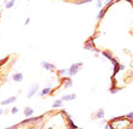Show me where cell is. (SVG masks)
<instances>
[{
    "label": "cell",
    "instance_id": "cell-10",
    "mask_svg": "<svg viewBox=\"0 0 133 129\" xmlns=\"http://www.w3.org/2000/svg\"><path fill=\"white\" fill-rule=\"evenodd\" d=\"M103 116H104V111H103V110H100L97 112V115H96V117H97V118H103Z\"/></svg>",
    "mask_w": 133,
    "mask_h": 129
},
{
    "label": "cell",
    "instance_id": "cell-7",
    "mask_svg": "<svg viewBox=\"0 0 133 129\" xmlns=\"http://www.w3.org/2000/svg\"><path fill=\"white\" fill-rule=\"evenodd\" d=\"M16 100V97H12V98H10L7 100H4V102H1V105H6V104H10V103H13Z\"/></svg>",
    "mask_w": 133,
    "mask_h": 129
},
{
    "label": "cell",
    "instance_id": "cell-16",
    "mask_svg": "<svg viewBox=\"0 0 133 129\" xmlns=\"http://www.w3.org/2000/svg\"><path fill=\"white\" fill-rule=\"evenodd\" d=\"M128 118H132L133 120V112H131V113H128V116H127Z\"/></svg>",
    "mask_w": 133,
    "mask_h": 129
},
{
    "label": "cell",
    "instance_id": "cell-17",
    "mask_svg": "<svg viewBox=\"0 0 133 129\" xmlns=\"http://www.w3.org/2000/svg\"><path fill=\"white\" fill-rule=\"evenodd\" d=\"M117 91H119L117 88H114V89H110V92H112V93H116Z\"/></svg>",
    "mask_w": 133,
    "mask_h": 129
},
{
    "label": "cell",
    "instance_id": "cell-3",
    "mask_svg": "<svg viewBox=\"0 0 133 129\" xmlns=\"http://www.w3.org/2000/svg\"><path fill=\"white\" fill-rule=\"evenodd\" d=\"M76 99V94H68V95H64L61 98V100H66V102H70V100H73Z\"/></svg>",
    "mask_w": 133,
    "mask_h": 129
},
{
    "label": "cell",
    "instance_id": "cell-13",
    "mask_svg": "<svg viewBox=\"0 0 133 129\" xmlns=\"http://www.w3.org/2000/svg\"><path fill=\"white\" fill-rule=\"evenodd\" d=\"M13 4H15L13 1H9V2H6V7H7V9H9V7H12Z\"/></svg>",
    "mask_w": 133,
    "mask_h": 129
},
{
    "label": "cell",
    "instance_id": "cell-15",
    "mask_svg": "<svg viewBox=\"0 0 133 129\" xmlns=\"http://www.w3.org/2000/svg\"><path fill=\"white\" fill-rule=\"evenodd\" d=\"M11 111H12V113H17V112H18V109H17V107H13V109H12Z\"/></svg>",
    "mask_w": 133,
    "mask_h": 129
},
{
    "label": "cell",
    "instance_id": "cell-11",
    "mask_svg": "<svg viewBox=\"0 0 133 129\" xmlns=\"http://www.w3.org/2000/svg\"><path fill=\"white\" fill-rule=\"evenodd\" d=\"M61 102L62 100H56V102L53 104V107H60V106H61Z\"/></svg>",
    "mask_w": 133,
    "mask_h": 129
},
{
    "label": "cell",
    "instance_id": "cell-8",
    "mask_svg": "<svg viewBox=\"0 0 133 129\" xmlns=\"http://www.w3.org/2000/svg\"><path fill=\"white\" fill-rule=\"evenodd\" d=\"M64 82H65V87H71L72 86V81L70 80V78H64Z\"/></svg>",
    "mask_w": 133,
    "mask_h": 129
},
{
    "label": "cell",
    "instance_id": "cell-2",
    "mask_svg": "<svg viewBox=\"0 0 133 129\" xmlns=\"http://www.w3.org/2000/svg\"><path fill=\"white\" fill-rule=\"evenodd\" d=\"M37 89H38V86H37V84L35 83V84H34V86L31 87L30 92L28 93V98H31V97H33V95H34V94L36 93V91H37Z\"/></svg>",
    "mask_w": 133,
    "mask_h": 129
},
{
    "label": "cell",
    "instance_id": "cell-9",
    "mask_svg": "<svg viewBox=\"0 0 133 129\" xmlns=\"http://www.w3.org/2000/svg\"><path fill=\"white\" fill-rule=\"evenodd\" d=\"M49 92H50V88L48 87V88H46V89H43L42 92L40 93V95H41V97H44L46 94H48V93H49Z\"/></svg>",
    "mask_w": 133,
    "mask_h": 129
},
{
    "label": "cell",
    "instance_id": "cell-6",
    "mask_svg": "<svg viewBox=\"0 0 133 129\" xmlns=\"http://www.w3.org/2000/svg\"><path fill=\"white\" fill-rule=\"evenodd\" d=\"M33 113H34V110L31 107H25V110H24V115L25 116H31Z\"/></svg>",
    "mask_w": 133,
    "mask_h": 129
},
{
    "label": "cell",
    "instance_id": "cell-4",
    "mask_svg": "<svg viewBox=\"0 0 133 129\" xmlns=\"http://www.w3.org/2000/svg\"><path fill=\"white\" fill-rule=\"evenodd\" d=\"M41 64H42V66H43L44 69H49V70H52V69L55 68L53 64H49V63H47V62H42Z\"/></svg>",
    "mask_w": 133,
    "mask_h": 129
},
{
    "label": "cell",
    "instance_id": "cell-12",
    "mask_svg": "<svg viewBox=\"0 0 133 129\" xmlns=\"http://www.w3.org/2000/svg\"><path fill=\"white\" fill-rule=\"evenodd\" d=\"M104 12H106V9H104V10H102V11L100 12V15H98L97 19H101V18H102V17H103V15H104Z\"/></svg>",
    "mask_w": 133,
    "mask_h": 129
},
{
    "label": "cell",
    "instance_id": "cell-1",
    "mask_svg": "<svg viewBox=\"0 0 133 129\" xmlns=\"http://www.w3.org/2000/svg\"><path fill=\"white\" fill-rule=\"evenodd\" d=\"M80 63H77V64H73L70 68V70H68V73H70V76H73V75H76L77 73H78V69H79V66H80Z\"/></svg>",
    "mask_w": 133,
    "mask_h": 129
},
{
    "label": "cell",
    "instance_id": "cell-14",
    "mask_svg": "<svg viewBox=\"0 0 133 129\" xmlns=\"http://www.w3.org/2000/svg\"><path fill=\"white\" fill-rule=\"evenodd\" d=\"M66 71H67L66 69H62V70H60V71H59V75H64L65 73H66Z\"/></svg>",
    "mask_w": 133,
    "mask_h": 129
},
{
    "label": "cell",
    "instance_id": "cell-5",
    "mask_svg": "<svg viewBox=\"0 0 133 129\" xmlns=\"http://www.w3.org/2000/svg\"><path fill=\"white\" fill-rule=\"evenodd\" d=\"M13 80H15L16 82H20V81L23 80V75L19 74V73H18V74H15L13 75Z\"/></svg>",
    "mask_w": 133,
    "mask_h": 129
}]
</instances>
